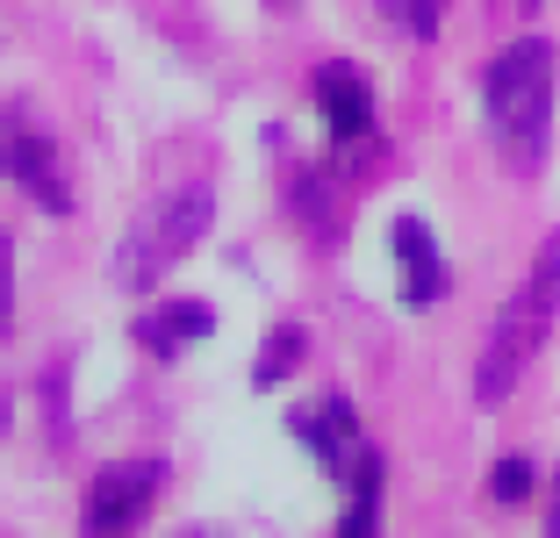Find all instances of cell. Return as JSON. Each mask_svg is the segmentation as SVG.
Masks as SVG:
<instances>
[{"label":"cell","mask_w":560,"mask_h":538,"mask_svg":"<svg viewBox=\"0 0 560 538\" xmlns=\"http://www.w3.org/2000/svg\"><path fill=\"white\" fill-rule=\"evenodd\" d=\"M381 15L396 22L402 36H417V44H431V36L445 30V8H453V0H374Z\"/></svg>","instance_id":"4fadbf2b"},{"label":"cell","mask_w":560,"mask_h":538,"mask_svg":"<svg viewBox=\"0 0 560 538\" xmlns=\"http://www.w3.org/2000/svg\"><path fill=\"white\" fill-rule=\"evenodd\" d=\"M553 316H560V230L539 245V266L511 288V302L495 309L489 344H481V366H475V395L481 402H503V395L525 381V366L546 352L553 338Z\"/></svg>","instance_id":"7a4b0ae2"},{"label":"cell","mask_w":560,"mask_h":538,"mask_svg":"<svg viewBox=\"0 0 560 538\" xmlns=\"http://www.w3.org/2000/svg\"><path fill=\"white\" fill-rule=\"evenodd\" d=\"M532 489H539V473H532L525 453H503L489 467V503H503V510H511V503H532Z\"/></svg>","instance_id":"5bb4252c"},{"label":"cell","mask_w":560,"mask_h":538,"mask_svg":"<svg viewBox=\"0 0 560 538\" xmlns=\"http://www.w3.org/2000/svg\"><path fill=\"white\" fill-rule=\"evenodd\" d=\"M209 215H215V195L201 187V179H187V187H165L159 201H151L144 215L130 223V237L116 245V288L122 294H151L173 266L187 259V252L209 237Z\"/></svg>","instance_id":"3957f363"},{"label":"cell","mask_w":560,"mask_h":538,"mask_svg":"<svg viewBox=\"0 0 560 538\" xmlns=\"http://www.w3.org/2000/svg\"><path fill=\"white\" fill-rule=\"evenodd\" d=\"M215 330V316H209V302H159V309H144L130 324V338L144 344L151 359H180L187 344H201Z\"/></svg>","instance_id":"30bf717a"},{"label":"cell","mask_w":560,"mask_h":538,"mask_svg":"<svg viewBox=\"0 0 560 538\" xmlns=\"http://www.w3.org/2000/svg\"><path fill=\"white\" fill-rule=\"evenodd\" d=\"M546 531H560V473H553V503H546Z\"/></svg>","instance_id":"2e32d148"},{"label":"cell","mask_w":560,"mask_h":538,"mask_svg":"<svg viewBox=\"0 0 560 538\" xmlns=\"http://www.w3.org/2000/svg\"><path fill=\"white\" fill-rule=\"evenodd\" d=\"M316 115H324L330 151H374L381 115H374V86H366L360 66H316Z\"/></svg>","instance_id":"5b68a950"},{"label":"cell","mask_w":560,"mask_h":538,"mask_svg":"<svg viewBox=\"0 0 560 538\" xmlns=\"http://www.w3.org/2000/svg\"><path fill=\"white\" fill-rule=\"evenodd\" d=\"M346 481H352V503H346V517H338V531H346V538H366V531L381 524V489H388V459H381L374 445H366V453L352 459Z\"/></svg>","instance_id":"8fae6325"},{"label":"cell","mask_w":560,"mask_h":538,"mask_svg":"<svg viewBox=\"0 0 560 538\" xmlns=\"http://www.w3.org/2000/svg\"><path fill=\"white\" fill-rule=\"evenodd\" d=\"M0 173L15 179L22 195L36 201V209H50V215H66L72 209V187H66V165H58V151H50V137L44 130H30V122H8L0 130Z\"/></svg>","instance_id":"8992f818"},{"label":"cell","mask_w":560,"mask_h":538,"mask_svg":"<svg viewBox=\"0 0 560 538\" xmlns=\"http://www.w3.org/2000/svg\"><path fill=\"white\" fill-rule=\"evenodd\" d=\"M288 431H295V438L316 453V467H324L330 481H346V473H352V459L366 453L360 417H352V402H346V395H324L316 409H288Z\"/></svg>","instance_id":"ba28073f"},{"label":"cell","mask_w":560,"mask_h":538,"mask_svg":"<svg viewBox=\"0 0 560 538\" xmlns=\"http://www.w3.org/2000/svg\"><path fill=\"white\" fill-rule=\"evenodd\" d=\"M302 352H310V330H302V324H273V330H266V344H259V359H252V388L273 395L280 381L302 366Z\"/></svg>","instance_id":"7c38bea8"},{"label":"cell","mask_w":560,"mask_h":538,"mask_svg":"<svg viewBox=\"0 0 560 538\" xmlns=\"http://www.w3.org/2000/svg\"><path fill=\"white\" fill-rule=\"evenodd\" d=\"M525 8H532V0H525Z\"/></svg>","instance_id":"e0dca14e"},{"label":"cell","mask_w":560,"mask_h":538,"mask_svg":"<svg viewBox=\"0 0 560 538\" xmlns=\"http://www.w3.org/2000/svg\"><path fill=\"white\" fill-rule=\"evenodd\" d=\"M165 489V459H108V467L86 481V503H80V524L86 531H137L151 517Z\"/></svg>","instance_id":"277c9868"},{"label":"cell","mask_w":560,"mask_h":538,"mask_svg":"<svg viewBox=\"0 0 560 538\" xmlns=\"http://www.w3.org/2000/svg\"><path fill=\"white\" fill-rule=\"evenodd\" d=\"M553 44L546 36H517L489 58L481 72V122H489V144L511 173H539L546 144H553Z\"/></svg>","instance_id":"6da1fadb"},{"label":"cell","mask_w":560,"mask_h":538,"mask_svg":"<svg viewBox=\"0 0 560 538\" xmlns=\"http://www.w3.org/2000/svg\"><path fill=\"white\" fill-rule=\"evenodd\" d=\"M388 245H396V273H402V309H410V316L439 309V294L453 288V266H445L431 223H424V215H396Z\"/></svg>","instance_id":"52a82bcc"},{"label":"cell","mask_w":560,"mask_h":538,"mask_svg":"<svg viewBox=\"0 0 560 538\" xmlns=\"http://www.w3.org/2000/svg\"><path fill=\"white\" fill-rule=\"evenodd\" d=\"M15 330V245H8V230H0V338Z\"/></svg>","instance_id":"9a60e30c"},{"label":"cell","mask_w":560,"mask_h":538,"mask_svg":"<svg viewBox=\"0 0 560 538\" xmlns=\"http://www.w3.org/2000/svg\"><path fill=\"white\" fill-rule=\"evenodd\" d=\"M288 209H295V223L310 230L324 252L346 237V187H338V173H324V165H302V173H295V187H288Z\"/></svg>","instance_id":"9c48e42d"}]
</instances>
